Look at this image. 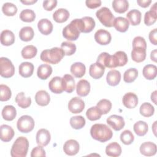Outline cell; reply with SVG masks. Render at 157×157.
Here are the masks:
<instances>
[{"label": "cell", "instance_id": "16", "mask_svg": "<svg viewBox=\"0 0 157 157\" xmlns=\"http://www.w3.org/2000/svg\"><path fill=\"white\" fill-rule=\"evenodd\" d=\"M105 71V67L98 63H95L90 65L89 74L94 79H99L102 77Z\"/></svg>", "mask_w": 157, "mask_h": 157}, {"label": "cell", "instance_id": "12", "mask_svg": "<svg viewBox=\"0 0 157 157\" xmlns=\"http://www.w3.org/2000/svg\"><path fill=\"white\" fill-rule=\"evenodd\" d=\"M80 145L78 142L74 139L67 140L63 146L64 152L69 156H73L77 154L79 151Z\"/></svg>", "mask_w": 157, "mask_h": 157}, {"label": "cell", "instance_id": "26", "mask_svg": "<svg viewBox=\"0 0 157 157\" xmlns=\"http://www.w3.org/2000/svg\"><path fill=\"white\" fill-rule=\"evenodd\" d=\"M121 80V74L120 71L112 69L108 72L106 76V80L107 83L110 86L117 85Z\"/></svg>", "mask_w": 157, "mask_h": 157}, {"label": "cell", "instance_id": "56", "mask_svg": "<svg viewBox=\"0 0 157 157\" xmlns=\"http://www.w3.org/2000/svg\"><path fill=\"white\" fill-rule=\"evenodd\" d=\"M86 6L90 9H96L101 5L100 0H86L85 1Z\"/></svg>", "mask_w": 157, "mask_h": 157}, {"label": "cell", "instance_id": "5", "mask_svg": "<svg viewBox=\"0 0 157 157\" xmlns=\"http://www.w3.org/2000/svg\"><path fill=\"white\" fill-rule=\"evenodd\" d=\"M96 62L108 68H115L120 66L117 56L115 54L110 55L107 52L101 53L98 56Z\"/></svg>", "mask_w": 157, "mask_h": 157}, {"label": "cell", "instance_id": "54", "mask_svg": "<svg viewBox=\"0 0 157 157\" xmlns=\"http://www.w3.org/2000/svg\"><path fill=\"white\" fill-rule=\"evenodd\" d=\"M45 151L44 149L43 148L42 146L39 145L36 147H34L31 153V157H36V156H45Z\"/></svg>", "mask_w": 157, "mask_h": 157}, {"label": "cell", "instance_id": "32", "mask_svg": "<svg viewBox=\"0 0 157 157\" xmlns=\"http://www.w3.org/2000/svg\"><path fill=\"white\" fill-rule=\"evenodd\" d=\"M69 17V11L63 8L57 9L53 14V20L57 23H63L67 21Z\"/></svg>", "mask_w": 157, "mask_h": 157}, {"label": "cell", "instance_id": "50", "mask_svg": "<svg viewBox=\"0 0 157 157\" xmlns=\"http://www.w3.org/2000/svg\"><path fill=\"white\" fill-rule=\"evenodd\" d=\"M120 140L124 144L130 145L133 142L134 137L131 131L126 129L121 133Z\"/></svg>", "mask_w": 157, "mask_h": 157}, {"label": "cell", "instance_id": "35", "mask_svg": "<svg viewBox=\"0 0 157 157\" xmlns=\"http://www.w3.org/2000/svg\"><path fill=\"white\" fill-rule=\"evenodd\" d=\"M144 77L148 80H153L156 77L157 67L154 64L145 65L142 70Z\"/></svg>", "mask_w": 157, "mask_h": 157}, {"label": "cell", "instance_id": "29", "mask_svg": "<svg viewBox=\"0 0 157 157\" xmlns=\"http://www.w3.org/2000/svg\"><path fill=\"white\" fill-rule=\"evenodd\" d=\"M86 72V67L84 64L80 62H76L71 66V72L77 78L82 77Z\"/></svg>", "mask_w": 157, "mask_h": 157}, {"label": "cell", "instance_id": "11", "mask_svg": "<svg viewBox=\"0 0 157 157\" xmlns=\"http://www.w3.org/2000/svg\"><path fill=\"white\" fill-rule=\"evenodd\" d=\"M107 123L115 131H120L124 126L125 122L121 116L112 115L107 118Z\"/></svg>", "mask_w": 157, "mask_h": 157}, {"label": "cell", "instance_id": "3", "mask_svg": "<svg viewBox=\"0 0 157 157\" xmlns=\"http://www.w3.org/2000/svg\"><path fill=\"white\" fill-rule=\"evenodd\" d=\"M29 148V142L25 137H18L13 144L10 155L12 157H25Z\"/></svg>", "mask_w": 157, "mask_h": 157}, {"label": "cell", "instance_id": "20", "mask_svg": "<svg viewBox=\"0 0 157 157\" xmlns=\"http://www.w3.org/2000/svg\"><path fill=\"white\" fill-rule=\"evenodd\" d=\"M63 90L68 93H72L75 87L74 77L70 74H65L62 78Z\"/></svg>", "mask_w": 157, "mask_h": 157}, {"label": "cell", "instance_id": "25", "mask_svg": "<svg viewBox=\"0 0 157 157\" xmlns=\"http://www.w3.org/2000/svg\"><path fill=\"white\" fill-rule=\"evenodd\" d=\"M1 43L2 45L9 46L15 42V35L12 31L6 29L1 32L0 37Z\"/></svg>", "mask_w": 157, "mask_h": 157}, {"label": "cell", "instance_id": "46", "mask_svg": "<svg viewBox=\"0 0 157 157\" xmlns=\"http://www.w3.org/2000/svg\"><path fill=\"white\" fill-rule=\"evenodd\" d=\"M2 11L6 16H13L17 12V7L13 3L6 2L2 5Z\"/></svg>", "mask_w": 157, "mask_h": 157}, {"label": "cell", "instance_id": "62", "mask_svg": "<svg viewBox=\"0 0 157 157\" xmlns=\"http://www.w3.org/2000/svg\"><path fill=\"white\" fill-rule=\"evenodd\" d=\"M156 121H155V122H154V126H154V127H153V128H155V126H156ZM153 132H154V134H155V135H156V131H155V129H154V130H153Z\"/></svg>", "mask_w": 157, "mask_h": 157}, {"label": "cell", "instance_id": "4", "mask_svg": "<svg viewBox=\"0 0 157 157\" xmlns=\"http://www.w3.org/2000/svg\"><path fill=\"white\" fill-rule=\"evenodd\" d=\"M96 15L104 26L106 27L113 26L115 17L109 8L106 7H101L96 11Z\"/></svg>", "mask_w": 157, "mask_h": 157}, {"label": "cell", "instance_id": "49", "mask_svg": "<svg viewBox=\"0 0 157 157\" xmlns=\"http://www.w3.org/2000/svg\"><path fill=\"white\" fill-rule=\"evenodd\" d=\"M96 106L100 110L102 114H107L111 110L112 103L108 99H102L97 103Z\"/></svg>", "mask_w": 157, "mask_h": 157}, {"label": "cell", "instance_id": "40", "mask_svg": "<svg viewBox=\"0 0 157 157\" xmlns=\"http://www.w3.org/2000/svg\"><path fill=\"white\" fill-rule=\"evenodd\" d=\"M37 53V48L33 45H29L25 46L21 50V56L25 59H31L34 58Z\"/></svg>", "mask_w": 157, "mask_h": 157}, {"label": "cell", "instance_id": "45", "mask_svg": "<svg viewBox=\"0 0 157 157\" xmlns=\"http://www.w3.org/2000/svg\"><path fill=\"white\" fill-rule=\"evenodd\" d=\"M138 76V71L136 68H129L127 69L123 74V80L126 83L134 82Z\"/></svg>", "mask_w": 157, "mask_h": 157}, {"label": "cell", "instance_id": "55", "mask_svg": "<svg viewBox=\"0 0 157 157\" xmlns=\"http://www.w3.org/2000/svg\"><path fill=\"white\" fill-rule=\"evenodd\" d=\"M57 5L56 0H47L43 2V7L48 11L53 10Z\"/></svg>", "mask_w": 157, "mask_h": 157}, {"label": "cell", "instance_id": "37", "mask_svg": "<svg viewBox=\"0 0 157 157\" xmlns=\"http://www.w3.org/2000/svg\"><path fill=\"white\" fill-rule=\"evenodd\" d=\"M34 35L33 29L31 26L23 27L19 32L20 39L25 42L30 41L33 39Z\"/></svg>", "mask_w": 157, "mask_h": 157}, {"label": "cell", "instance_id": "44", "mask_svg": "<svg viewBox=\"0 0 157 157\" xmlns=\"http://www.w3.org/2000/svg\"><path fill=\"white\" fill-rule=\"evenodd\" d=\"M140 113L145 117L152 116L155 112L154 107L149 102H144L140 107Z\"/></svg>", "mask_w": 157, "mask_h": 157}, {"label": "cell", "instance_id": "53", "mask_svg": "<svg viewBox=\"0 0 157 157\" xmlns=\"http://www.w3.org/2000/svg\"><path fill=\"white\" fill-rule=\"evenodd\" d=\"M115 55L117 56V58L119 60V63H120L119 66H123L127 63L128 56L124 52L118 51L116 53H115Z\"/></svg>", "mask_w": 157, "mask_h": 157}, {"label": "cell", "instance_id": "30", "mask_svg": "<svg viewBox=\"0 0 157 157\" xmlns=\"http://www.w3.org/2000/svg\"><path fill=\"white\" fill-rule=\"evenodd\" d=\"M105 153L109 156H119L121 153V146L117 142H112L107 145L105 148Z\"/></svg>", "mask_w": 157, "mask_h": 157}, {"label": "cell", "instance_id": "15", "mask_svg": "<svg viewBox=\"0 0 157 157\" xmlns=\"http://www.w3.org/2000/svg\"><path fill=\"white\" fill-rule=\"evenodd\" d=\"M157 151L156 145L151 142H146L141 144L140 152L144 156H151L156 154Z\"/></svg>", "mask_w": 157, "mask_h": 157}, {"label": "cell", "instance_id": "51", "mask_svg": "<svg viewBox=\"0 0 157 157\" xmlns=\"http://www.w3.org/2000/svg\"><path fill=\"white\" fill-rule=\"evenodd\" d=\"M12 96L10 89L6 85H0V101H7L10 99Z\"/></svg>", "mask_w": 157, "mask_h": 157}, {"label": "cell", "instance_id": "43", "mask_svg": "<svg viewBox=\"0 0 157 157\" xmlns=\"http://www.w3.org/2000/svg\"><path fill=\"white\" fill-rule=\"evenodd\" d=\"M20 18L25 22H32L36 18V14L31 9H24L20 13Z\"/></svg>", "mask_w": 157, "mask_h": 157}, {"label": "cell", "instance_id": "31", "mask_svg": "<svg viewBox=\"0 0 157 157\" xmlns=\"http://www.w3.org/2000/svg\"><path fill=\"white\" fill-rule=\"evenodd\" d=\"M52 67L50 65L47 64H41L37 68V77L41 80H45L50 76L52 73Z\"/></svg>", "mask_w": 157, "mask_h": 157}, {"label": "cell", "instance_id": "24", "mask_svg": "<svg viewBox=\"0 0 157 157\" xmlns=\"http://www.w3.org/2000/svg\"><path fill=\"white\" fill-rule=\"evenodd\" d=\"M129 26V22L126 18L122 17H118L115 18L113 26H114L115 29L118 31L124 33L128 30Z\"/></svg>", "mask_w": 157, "mask_h": 157}, {"label": "cell", "instance_id": "47", "mask_svg": "<svg viewBox=\"0 0 157 157\" xmlns=\"http://www.w3.org/2000/svg\"><path fill=\"white\" fill-rule=\"evenodd\" d=\"M61 48L63 50L65 55H72L76 51V45L69 41H64L61 43Z\"/></svg>", "mask_w": 157, "mask_h": 157}, {"label": "cell", "instance_id": "52", "mask_svg": "<svg viewBox=\"0 0 157 157\" xmlns=\"http://www.w3.org/2000/svg\"><path fill=\"white\" fill-rule=\"evenodd\" d=\"M133 47H142L145 49L147 48V43L144 37L141 36H137L134 38L132 41Z\"/></svg>", "mask_w": 157, "mask_h": 157}, {"label": "cell", "instance_id": "38", "mask_svg": "<svg viewBox=\"0 0 157 157\" xmlns=\"http://www.w3.org/2000/svg\"><path fill=\"white\" fill-rule=\"evenodd\" d=\"M113 10L119 13H124L129 7V3L126 0H114L112 2Z\"/></svg>", "mask_w": 157, "mask_h": 157}, {"label": "cell", "instance_id": "19", "mask_svg": "<svg viewBox=\"0 0 157 157\" xmlns=\"http://www.w3.org/2000/svg\"><path fill=\"white\" fill-rule=\"evenodd\" d=\"M37 28L41 34L48 35L53 31V24L47 18H42L38 21Z\"/></svg>", "mask_w": 157, "mask_h": 157}, {"label": "cell", "instance_id": "10", "mask_svg": "<svg viewBox=\"0 0 157 157\" xmlns=\"http://www.w3.org/2000/svg\"><path fill=\"white\" fill-rule=\"evenodd\" d=\"M94 39L97 43L102 45L109 44L111 42L110 33L103 29H98L94 34Z\"/></svg>", "mask_w": 157, "mask_h": 157}, {"label": "cell", "instance_id": "42", "mask_svg": "<svg viewBox=\"0 0 157 157\" xmlns=\"http://www.w3.org/2000/svg\"><path fill=\"white\" fill-rule=\"evenodd\" d=\"M85 119L81 115L74 116L70 119V124L74 129H80L85 124Z\"/></svg>", "mask_w": 157, "mask_h": 157}, {"label": "cell", "instance_id": "14", "mask_svg": "<svg viewBox=\"0 0 157 157\" xmlns=\"http://www.w3.org/2000/svg\"><path fill=\"white\" fill-rule=\"evenodd\" d=\"M123 104L128 109H133L138 104V98L133 93L129 92L126 93L123 97Z\"/></svg>", "mask_w": 157, "mask_h": 157}, {"label": "cell", "instance_id": "23", "mask_svg": "<svg viewBox=\"0 0 157 157\" xmlns=\"http://www.w3.org/2000/svg\"><path fill=\"white\" fill-rule=\"evenodd\" d=\"M19 74L25 78L31 77L34 72V65L29 62H23L19 66Z\"/></svg>", "mask_w": 157, "mask_h": 157}, {"label": "cell", "instance_id": "41", "mask_svg": "<svg viewBox=\"0 0 157 157\" xmlns=\"http://www.w3.org/2000/svg\"><path fill=\"white\" fill-rule=\"evenodd\" d=\"M102 113L97 106H94L89 108L86 112V115L88 120L95 121L99 120L102 115Z\"/></svg>", "mask_w": 157, "mask_h": 157}, {"label": "cell", "instance_id": "2", "mask_svg": "<svg viewBox=\"0 0 157 157\" xmlns=\"http://www.w3.org/2000/svg\"><path fill=\"white\" fill-rule=\"evenodd\" d=\"M65 55L61 48L53 47L50 49L44 50L40 53V59L49 64H56L58 63Z\"/></svg>", "mask_w": 157, "mask_h": 157}, {"label": "cell", "instance_id": "61", "mask_svg": "<svg viewBox=\"0 0 157 157\" xmlns=\"http://www.w3.org/2000/svg\"><path fill=\"white\" fill-rule=\"evenodd\" d=\"M156 93L157 91H155L151 94V100L155 103V104H156Z\"/></svg>", "mask_w": 157, "mask_h": 157}, {"label": "cell", "instance_id": "7", "mask_svg": "<svg viewBox=\"0 0 157 157\" xmlns=\"http://www.w3.org/2000/svg\"><path fill=\"white\" fill-rule=\"evenodd\" d=\"M80 31L73 20L63 29V36L68 40H76L80 36Z\"/></svg>", "mask_w": 157, "mask_h": 157}, {"label": "cell", "instance_id": "18", "mask_svg": "<svg viewBox=\"0 0 157 157\" xmlns=\"http://www.w3.org/2000/svg\"><path fill=\"white\" fill-rule=\"evenodd\" d=\"M48 87L50 91L56 94L61 93L63 90L62 78L58 76L54 77L49 82Z\"/></svg>", "mask_w": 157, "mask_h": 157}, {"label": "cell", "instance_id": "9", "mask_svg": "<svg viewBox=\"0 0 157 157\" xmlns=\"http://www.w3.org/2000/svg\"><path fill=\"white\" fill-rule=\"evenodd\" d=\"M85 108L84 101L78 97L72 98L68 103V109L72 113L82 112Z\"/></svg>", "mask_w": 157, "mask_h": 157}, {"label": "cell", "instance_id": "57", "mask_svg": "<svg viewBox=\"0 0 157 157\" xmlns=\"http://www.w3.org/2000/svg\"><path fill=\"white\" fill-rule=\"evenodd\" d=\"M149 40L150 42L155 45H157V29L155 28L151 30L149 33Z\"/></svg>", "mask_w": 157, "mask_h": 157}, {"label": "cell", "instance_id": "58", "mask_svg": "<svg viewBox=\"0 0 157 157\" xmlns=\"http://www.w3.org/2000/svg\"><path fill=\"white\" fill-rule=\"evenodd\" d=\"M137 2L139 6L144 8H146L149 6L150 3L151 2V0H137Z\"/></svg>", "mask_w": 157, "mask_h": 157}, {"label": "cell", "instance_id": "59", "mask_svg": "<svg viewBox=\"0 0 157 157\" xmlns=\"http://www.w3.org/2000/svg\"><path fill=\"white\" fill-rule=\"evenodd\" d=\"M150 58L154 62H156V49L153 50L150 54Z\"/></svg>", "mask_w": 157, "mask_h": 157}, {"label": "cell", "instance_id": "22", "mask_svg": "<svg viewBox=\"0 0 157 157\" xmlns=\"http://www.w3.org/2000/svg\"><path fill=\"white\" fill-rule=\"evenodd\" d=\"M77 94L82 97L86 96L90 91V84L86 80L82 79L78 82L76 86Z\"/></svg>", "mask_w": 157, "mask_h": 157}, {"label": "cell", "instance_id": "33", "mask_svg": "<svg viewBox=\"0 0 157 157\" xmlns=\"http://www.w3.org/2000/svg\"><path fill=\"white\" fill-rule=\"evenodd\" d=\"M127 20L129 21L131 24L133 26H136L140 24L141 21L142 14L141 12L137 9L131 10L126 14Z\"/></svg>", "mask_w": 157, "mask_h": 157}, {"label": "cell", "instance_id": "17", "mask_svg": "<svg viewBox=\"0 0 157 157\" xmlns=\"http://www.w3.org/2000/svg\"><path fill=\"white\" fill-rule=\"evenodd\" d=\"M1 137L0 139L2 141L7 142L10 141L15 134L14 131L12 128L7 124H2L0 127Z\"/></svg>", "mask_w": 157, "mask_h": 157}, {"label": "cell", "instance_id": "27", "mask_svg": "<svg viewBox=\"0 0 157 157\" xmlns=\"http://www.w3.org/2000/svg\"><path fill=\"white\" fill-rule=\"evenodd\" d=\"M35 101L39 105L46 106L50 102V95L45 90H39L35 95Z\"/></svg>", "mask_w": 157, "mask_h": 157}, {"label": "cell", "instance_id": "21", "mask_svg": "<svg viewBox=\"0 0 157 157\" xmlns=\"http://www.w3.org/2000/svg\"><path fill=\"white\" fill-rule=\"evenodd\" d=\"M156 4L155 2L153 6L150 8L149 11L145 12L144 15V23L147 26H150L154 24L157 19V13H156Z\"/></svg>", "mask_w": 157, "mask_h": 157}, {"label": "cell", "instance_id": "48", "mask_svg": "<svg viewBox=\"0 0 157 157\" xmlns=\"http://www.w3.org/2000/svg\"><path fill=\"white\" fill-rule=\"evenodd\" d=\"M84 26V33H88L93 31V29L95 27V21L91 17H84L82 18Z\"/></svg>", "mask_w": 157, "mask_h": 157}, {"label": "cell", "instance_id": "8", "mask_svg": "<svg viewBox=\"0 0 157 157\" xmlns=\"http://www.w3.org/2000/svg\"><path fill=\"white\" fill-rule=\"evenodd\" d=\"M1 75L4 78H10L15 74V67L12 61L7 58H0Z\"/></svg>", "mask_w": 157, "mask_h": 157}, {"label": "cell", "instance_id": "36", "mask_svg": "<svg viewBox=\"0 0 157 157\" xmlns=\"http://www.w3.org/2000/svg\"><path fill=\"white\" fill-rule=\"evenodd\" d=\"M15 102L20 107L26 109L30 106L31 104V99L30 97H26L23 92H20L16 96Z\"/></svg>", "mask_w": 157, "mask_h": 157}, {"label": "cell", "instance_id": "13", "mask_svg": "<svg viewBox=\"0 0 157 157\" xmlns=\"http://www.w3.org/2000/svg\"><path fill=\"white\" fill-rule=\"evenodd\" d=\"M36 139V142L39 145L45 147L49 144L51 139V136L47 129H40L37 132Z\"/></svg>", "mask_w": 157, "mask_h": 157}, {"label": "cell", "instance_id": "34", "mask_svg": "<svg viewBox=\"0 0 157 157\" xmlns=\"http://www.w3.org/2000/svg\"><path fill=\"white\" fill-rule=\"evenodd\" d=\"M2 117L6 121L13 120L17 115L16 109L11 105H6L2 110Z\"/></svg>", "mask_w": 157, "mask_h": 157}, {"label": "cell", "instance_id": "39", "mask_svg": "<svg viewBox=\"0 0 157 157\" xmlns=\"http://www.w3.org/2000/svg\"><path fill=\"white\" fill-rule=\"evenodd\" d=\"M133 129L137 136H143L147 134L148 127L146 122L144 121H138L134 124Z\"/></svg>", "mask_w": 157, "mask_h": 157}, {"label": "cell", "instance_id": "60", "mask_svg": "<svg viewBox=\"0 0 157 157\" xmlns=\"http://www.w3.org/2000/svg\"><path fill=\"white\" fill-rule=\"evenodd\" d=\"M20 2L24 4H26V5H31L33 4H34L35 2H37V0H21Z\"/></svg>", "mask_w": 157, "mask_h": 157}, {"label": "cell", "instance_id": "28", "mask_svg": "<svg viewBox=\"0 0 157 157\" xmlns=\"http://www.w3.org/2000/svg\"><path fill=\"white\" fill-rule=\"evenodd\" d=\"M131 58L136 63L144 61L146 58V49L139 47H133L131 52Z\"/></svg>", "mask_w": 157, "mask_h": 157}, {"label": "cell", "instance_id": "1", "mask_svg": "<svg viewBox=\"0 0 157 157\" xmlns=\"http://www.w3.org/2000/svg\"><path fill=\"white\" fill-rule=\"evenodd\" d=\"M91 137L101 142L109 140L113 136L111 129L105 124L96 123L93 124L90 129Z\"/></svg>", "mask_w": 157, "mask_h": 157}, {"label": "cell", "instance_id": "6", "mask_svg": "<svg viewBox=\"0 0 157 157\" xmlns=\"http://www.w3.org/2000/svg\"><path fill=\"white\" fill-rule=\"evenodd\" d=\"M34 120L29 115H23L20 117L17 122V127L18 131L23 133L31 132L34 127Z\"/></svg>", "mask_w": 157, "mask_h": 157}]
</instances>
